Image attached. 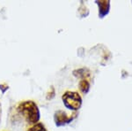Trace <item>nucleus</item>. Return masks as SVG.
I'll list each match as a JSON object with an SVG mask.
<instances>
[{
	"instance_id": "423d86ee",
	"label": "nucleus",
	"mask_w": 132,
	"mask_h": 131,
	"mask_svg": "<svg viewBox=\"0 0 132 131\" xmlns=\"http://www.w3.org/2000/svg\"><path fill=\"white\" fill-rule=\"evenodd\" d=\"M79 89L82 93L84 94H87L90 91V88H91V85H90V82H89L88 80H81L79 81Z\"/></svg>"
},
{
	"instance_id": "6e6552de",
	"label": "nucleus",
	"mask_w": 132,
	"mask_h": 131,
	"mask_svg": "<svg viewBox=\"0 0 132 131\" xmlns=\"http://www.w3.org/2000/svg\"><path fill=\"white\" fill-rule=\"evenodd\" d=\"M54 96H55V89H54V87H51L50 91L48 92V94H47L46 98L48 100H50V99H52Z\"/></svg>"
},
{
	"instance_id": "f03ea898",
	"label": "nucleus",
	"mask_w": 132,
	"mask_h": 131,
	"mask_svg": "<svg viewBox=\"0 0 132 131\" xmlns=\"http://www.w3.org/2000/svg\"><path fill=\"white\" fill-rule=\"evenodd\" d=\"M62 100L67 109L71 111H78L82 106V98L76 91H66L62 96Z\"/></svg>"
},
{
	"instance_id": "1a4fd4ad",
	"label": "nucleus",
	"mask_w": 132,
	"mask_h": 131,
	"mask_svg": "<svg viewBox=\"0 0 132 131\" xmlns=\"http://www.w3.org/2000/svg\"><path fill=\"white\" fill-rule=\"evenodd\" d=\"M0 89H2V92H3V93H5L6 89H8V85L1 84V85H0Z\"/></svg>"
},
{
	"instance_id": "0eeeda50",
	"label": "nucleus",
	"mask_w": 132,
	"mask_h": 131,
	"mask_svg": "<svg viewBox=\"0 0 132 131\" xmlns=\"http://www.w3.org/2000/svg\"><path fill=\"white\" fill-rule=\"evenodd\" d=\"M27 131H48V130L45 128L44 124H42V122H38V123L30 127Z\"/></svg>"
},
{
	"instance_id": "9d476101",
	"label": "nucleus",
	"mask_w": 132,
	"mask_h": 131,
	"mask_svg": "<svg viewBox=\"0 0 132 131\" xmlns=\"http://www.w3.org/2000/svg\"><path fill=\"white\" fill-rule=\"evenodd\" d=\"M0 119H1V105H0Z\"/></svg>"
},
{
	"instance_id": "7ed1b4c3",
	"label": "nucleus",
	"mask_w": 132,
	"mask_h": 131,
	"mask_svg": "<svg viewBox=\"0 0 132 131\" xmlns=\"http://www.w3.org/2000/svg\"><path fill=\"white\" fill-rule=\"evenodd\" d=\"M77 113H73L71 116H68L67 113L63 110H58L54 114V121L56 126L57 127H63L67 124L71 123L76 118Z\"/></svg>"
},
{
	"instance_id": "f257e3e1",
	"label": "nucleus",
	"mask_w": 132,
	"mask_h": 131,
	"mask_svg": "<svg viewBox=\"0 0 132 131\" xmlns=\"http://www.w3.org/2000/svg\"><path fill=\"white\" fill-rule=\"evenodd\" d=\"M17 111L20 115L23 116L26 121L29 124L35 125L39 122L41 118L39 107L35 102L32 100H26L20 102L17 106Z\"/></svg>"
},
{
	"instance_id": "20e7f679",
	"label": "nucleus",
	"mask_w": 132,
	"mask_h": 131,
	"mask_svg": "<svg viewBox=\"0 0 132 131\" xmlns=\"http://www.w3.org/2000/svg\"><path fill=\"white\" fill-rule=\"evenodd\" d=\"M96 5H98V9H99V17L101 19H103L109 13L110 11V3L109 0H100V1H95Z\"/></svg>"
},
{
	"instance_id": "39448f33",
	"label": "nucleus",
	"mask_w": 132,
	"mask_h": 131,
	"mask_svg": "<svg viewBox=\"0 0 132 131\" xmlns=\"http://www.w3.org/2000/svg\"><path fill=\"white\" fill-rule=\"evenodd\" d=\"M73 75L82 80H87L90 77V71L86 68H79L73 71Z\"/></svg>"
}]
</instances>
